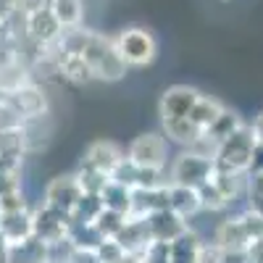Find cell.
<instances>
[{"mask_svg": "<svg viewBox=\"0 0 263 263\" xmlns=\"http://www.w3.org/2000/svg\"><path fill=\"white\" fill-rule=\"evenodd\" d=\"M61 45L77 50L87 66L92 71V79L100 82H119L126 77V66L116 53L114 37H105L100 32H90V29H69L61 34Z\"/></svg>", "mask_w": 263, "mask_h": 263, "instance_id": "cell-1", "label": "cell"}, {"mask_svg": "<svg viewBox=\"0 0 263 263\" xmlns=\"http://www.w3.org/2000/svg\"><path fill=\"white\" fill-rule=\"evenodd\" d=\"M119 58L126 69H145L158 58V42L145 27H126L114 37Z\"/></svg>", "mask_w": 263, "mask_h": 263, "instance_id": "cell-2", "label": "cell"}, {"mask_svg": "<svg viewBox=\"0 0 263 263\" xmlns=\"http://www.w3.org/2000/svg\"><path fill=\"white\" fill-rule=\"evenodd\" d=\"M253 150H255V140H253L250 124H245V126H239L237 132H232L227 140L218 142L213 163H216V168H221V171L248 174Z\"/></svg>", "mask_w": 263, "mask_h": 263, "instance_id": "cell-3", "label": "cell"}, {"mask_svg": "<svg viewBox=\"0 0 263 263\" xmlns=\"http://www.w3.org/2000/svg\"><path fill=\"white\" fill-rule=\"evenodd\" d=\"M126 161L137 168H150V171H163L168 166V140L161 132H142L129 142Z\"/></svg>", "mask_w": 263, "mask_h": 263, "instance_id": "cell-4", "label": "cell"}, {"mask_svg": "<svg viewBox=\"0 0 263 263\" xmlns=\"http://www.w3.org/2000/svg\"><path fill=\"white\" fill-rule=\"evenodd\" d=\"M216 171L213 158H205L195 150H182L177 158H171L168 166V184H182V187H203Z\"/></svg>", "mask_w": 263, "mask_h": 263, "instance_id": "cell-5", "label": "cell"}, {"mask_svg": "<svg viewBox=\"0 0 263 263\" xmlns=\"http://www.w3.org/2000/svg\"><path fill=\"white\" fill-rule=\"evenodd\" d=\"M0 95H3V100L18 114V119L24 124L42 121L45 114H48V98L34 82L24 79V82H18L16 87H11V90H3Z\"/></svg>", "mask_w": 263, "mask_h": 263, "instance_id": "cell-6", "label": "cell"}, {"mask_svg": "<svg viewBox=\"0 0 263 263\" xmlns=\"http://www.w3.org/2000/svg\"><path fill=\"white\" fill-rule=\"evenodd\" d=\"M32 218H34V237L45 245H58V242H66L69 239V229H71V221L69 216L61 213V211H53L42 203L40 208L32 211Z\"/></svg>", "mask_w": 263, "mask_h": 263, "instance_id": "cell-7", "label": "cell"}, {"mask_svg": "<svg viewBox=\"0 0 263 263\" xmlns=\"http://www.w3.org/2000/svg\"><path fill=\"white\" fill-rule=\"evenodd\" d=\"M124 158H126V153L116 142H111V140H95L90 147L84 150L82 166L95 168V171L105 174V177L111 179L114 174H116V168L124 163Z\"/></svg>", "mask_w": 263, "mask_h": 263, "instance_id": "cell-8", "label": "cell"}, {"mask_svg": "<svg viewBox=\"0 0 263 263\" xmlns=\"http://www.w3.org/2000/svg\"><path fill=\"white\" fill-rule=\"evenodd\" d=\"M200 95L203 92L195 90V87H190V84H174V87H168V90L161 95V100H158L161 119H187Z\"/></svg>", "mask_w": 263, "mask_h": 263, "instance_id": "cell-9", "label": "cell"}, {"mask_svg": "<svg viewBox=\"0 0 263 263\" xmlns=\"http://www.w3.org/2000/svg\"><path fill=\"white\" fill-rule=\"evenodd\" d=\"M24 32H27V37L34 42V45H50V42H55L63 34V29L55 21L50 6L27 11L24 13Z\"/></svg>", "mask_w": 263, "mask_h": 263, "instance_id": "cell-10", "label": "cell"}, {"mask_svg": "<svg viewBox=\"0 0 263 263\" xmlns=\"http://www.w3.org/2000/svg\"><path fill=\"white\" fill-rule=\"evenodd\" d=\"M79 197H82V190L77 184V177L74 174H66V177H55L45 184V200L42 203L53 211H61L69 216L74 211V205L79 203Z\"/></svg>", "mask_w": 263, "mask_h": 263, "instance_id": "cell-11", "label": "cell"}, {"mask_svg": "<svg viewBox=\"0 0 263 263\" xmlns=\"http://www.w3.org/2000/svg\"><path fill=\"white\" fill-rule=\"evenodd\" d=\"M145 227H147V234H150V242H163V245L174 242V239L182 237V234L190 229L187 218L177 216L171 208L147 216V218H145Z\"/></svg>", "mask_w": 263, "mask_h": 263, "instance_id": "cell-12", "label": "cell"}, {"mask_svg": "<svg viewBox=\"0 0 263 263\" xmlns=\"http://www.w3.org/2000/svg\"><path fill=\"white\" fill-rule=\"evenodd\" d=\"M166 208H168V182H163L158 187L132 190V208H129L126 218H147Z\"/></svg>", "mask_w": 263, "mask_h": 263, "instance_id": "cell-13", "label": "cell"}, {"mask_svg": "<svg viewBox=\"0 0 263 263\" xmlns=\"http://www.w3.org/2000/svg\"><path fill=\"white\" fill-rule=\"evenodd\" d=\"M0 234L8 245L24 242V239L34 237V218L32 208H21V211H6L0 213Z\"/></svg>", "mask_w": 263, "mask_h": 263, "instance_id": "cell-14", "label": "cell"}, {"mask_svg": "<svg viewBox=\"0 0 263 263\" xmlns=\"http://www.w3.org/2000/svg\"><path fill=\"white\" fill-rule=\"evenodd\" d=\"M213 242L221 248L224 253H245L248 250L250 239H248L242 224H239V216H229V218H224V221L216 227Z\"/></svg>", "mask_w": 263, "mask_h": 263, "instance_id": "cell-15", "label": "cell"}, {"mask_svg": "<svg viewBox=\"0 0 263 263\" xmlns=\"http://www.w3.org/2000/svg\"><path fill=\"white\" fill-rule=\"evenodd\" d=\"M161 135L171 145H179L182 150H190L197 140L203 137V132L197 129L190 119H161Z\"/></svg>", "mask_w": 263, "mask_h": 263, "instance_id": "cell-16", "label": "cell"}, {"mask_svg": "<svg viewBox=\"0 0 263 263\" xmlns=\"http://www.w3.org/2000/svg\"><path fill=\"white\" fill-rule=\"evenodd\" d=\"M114 239L126 253H140V255L153 245L150 234H147V227H145V218H126V224L121 227V232Z\"/></svg>", "mask_w": 263, "mask_h": 263, "instance_id": "cell-17", "label": "cell"}, {"mask_svg": "<svg viewBox=\"0 0 263 263\" xmlns=\"http://www.w3.org/2000/svg\"><path fill=\"white\" fill-rule=\"evenodd\" d=\"M168 208L182 216V218H190L197 216L203 211L200 205V192H197L195 187H182V184H168Z\"/></svg>", "mask_w": 263, "mask_h": 263, "instance_id": "cell-18", "label": "cell"}, {"mask_svg": "<svg viewBox=\"0 0 263 263\" xmlns=\"http://www.w3.org/2000/svg\"><path fill=\"white\" fill-rule=\"evenodd\" d=\"M203 248V239L195 229H187L182 237L168 242V263H197V253Z\"/></svg>", "mask_w": 263, "mask_h": 263, "instance_id": "cell-19", "label": "cell"}, {"mask_svg": "<svg viewBox=\"0 0 263 263\" xmlns=\"http://www.w3.org/2000/svg\"><path fill=\"white\" fill-rule=\"evenodd\" d=\"M224 108H227V105H224L221 100H216V98H211V95H200L187 119H190V121L205 135V132L211 129V124L218 119V114H221Z\"/></svg>", "mask_w": 263, "mask_h": 263, "instance_id": "cell-20", "label": "cell"}, {"mask_svg": "<svg viewBox=\"0 0 263 263\" xmlns=\"http://www.w3.org/2000/svg\"><path fill=\"white\" fill-rule=\"evenodd\" d=\"M8 263H48V245L37 237L8 245Z\"/></svg>", "mask_w": 263, "mask_h": 263, "instance_id": "cell-21", "label": "cell"}, {"mask_svg": "<svg viewBox=\"0 0 263 263\" xmlns=\"http://www.w3.org/2000/svg\"><path fill=\"white\" fill-rule=\"evenodd\" d=\"M100 200H103V208L129 216V208H132V190L124 187V184L116 182V179H108V184H105L103 192H100Z\"/></svg>", "mask_w": 263, "mask_h": 263, "instance_id": "cell-22", "label": "cell"}, {"mask_svg": "<svg viewBox=\"0 0 263 263\" xmlns=\"http://www.w3.org/2000/svg\"><path fill=\"white\" fill-rule=\"evenodd\" d=\"M50 11L55 16V21L61 24L63 32L69 29H79L82 27V0H53Z\"/></svg>", "mask_w": 263, "mask_h": 263, "instance_id": "cell-23", "label": "cell"}, {"mask_svg": "<svg viewBox=\"0 0 263 263\" xmlns=\"http://www.w3.org/2000/svg\"><path fill=\"white\" fill-rule=\"evenodd\" d=\"M239 126H245V121H242V116H239L237 111H232V108H224L221 114H218V119L211 124V129L205 132V137L211 140V142H221V140H227L232 132H237Z\"/></svg>", "mask_w": 263, "mask_h": 263, "instance_id": "cell-24", "label": "cell"}, {"mask_svg": "<svg viewBox=\"0 0 263 263\" xmlns=\"http://www.w3.org/2000/svg\"><path fill=\"white\" fill-rule=\"evenodd\" d=\"M103 211V200L100 195H82L79 203L74 205V211L69 213L71 224H95V218Z\"/></svg>", "mask_w": 263, "mask_h": 263, "instance_id": "cell-25", "label": "cell"}, {"mask_svg": "<svg viewBox=\"0 0 263 263\" xmlns=\"http://www.w3.org/2000/svg\"><path fill=\"white\" fill-rule=\"evenodd\" d=\"M103 239L105 237L92 224H71V229H69V245L74 250H95Z\"/></svg>", "mask_w": 263, "mask_h": 263, "instance_id": "cell-26", "label": "cell"}, {"mask_svg": "<svg viewBox=\"0 0 263 263\" xmlns=\"http://www.w3.org/2000/svg\"><path fill=\"white\" fill-rule=\"evenodd\" d=\"M74 177H77V184H79L82 195H100L103 187L108 184L105 174H100V171H95V168H87V166H79Z\"/></svg>", "mask_w": 263, "mask_h": 263, "instance_id": "cell-27", "label": "cell"}, {"mask_svg": "<svg viewBox=\"0 0 263 263\" xmlns=\"http://www.w3.org/2000/svg\"><path fill=\"white\" fill-rule=\"evenodd\" d=\"M197 192H200V205H203V211H208V213H218V211H227L229 208V203H227V197L218 192V187L208 179L203 187H197Z\"/></svg>", "mask_w": 263, "mask_h": 263, "instance_id": "cell-28", "label": "cell"}, {"mask_svg": "<svg viewBox=\"0 0 263 263\" xmlns=\"http://www.w3.org/2000/svg\"><path fill=\"white\" fill-rule=\"evenodd\" d=\"M124 224H126V216H124V213H116V211L103 208L100 216L95 218V224H92V227H95L103 237H116V234L121 232Z\"/></svg>", "mask_w": 263, "mask_h": 263, "instance_id": "cell-29", "label": "cell"}, {"mask_svg": "<svg viewBox=\"0 0 263 263\" xmlns=\"http://www.w3.org/2000/svg\"><path fill=\"white\" fill-rule=\"evenodd\" d=\"M237 216H239V224H242V229H245L250 242L263 239V216H258L253 208H245L242 213H237Z\"/></svg>", "mask_w": 263, "mask_h": 263, "instance_id": "cell-30", "label": "cell"}, {"mask_svg": "<svg viewBox=\"0 0 263 263\" xmlns=\"http://www.w3.org/2000/svg\"><path fill=\"white\" fill-rule=\"evenodd\" d=\"M95 253H98L100 263H121V260H124V255H126V250L116 242L114 237H105L103 242L95 248Z\"/></svg>", "mask_w": 263, "mask_h": 263, "instance_id": "cell-31", "label": "cell"}, {"mask_svg": "<svg viewBox=\"0 0 263 263\" xmlns=\"http://www.w3.org/2000/svg\"><path fill=\"white\" fill-rule=\"evenodd\" d=\"M224 250L216 242H203L200 253H197V263H224Z\"/></svg>", "mask_w": 263, "mask_h": 263, "instance_id": "cell-32", "label": "cell"}, {"mask_svg": "<svg viewBox=\"0 0 263 263\" xmlns=\"http://www.w3.org/2000/svg\"><path fill=\"white\" fill-rule=\"evenodd\" d=\"M142 263H168V245L153 242V245L142 253Z\"/></svg>", "mask_w": 263, "mask_h": 263, "instance_id": "cell-33", "label": "cell"}, {"mask_svg": "<svg viewBox=\"0 0 263 263\" xmlns=\"http://www.w3.org/2000/svg\"><path fill=\"white\" fill-rule=\"evenodd\" d=\"M248 197H263V171L248 174Z\"/></svg>", "mask_w": 263, "mask_h": 263, "instance_id": "cell-34", "label": "cell"}, {"mask_svg": "<svg viewBox=\"0 0 263 263\" xmlns=\"http://www.w3.org/2000/svg\"><path fill=\"white\" fill-rule=\"evenodd\" d=\"M69 263H100L95 250H71Z\"/></svg>", "mask_w": 263, "mask_h": 263, "instance_id": "cell-35", "label": "cell"}, {"mask_svg": "<svg viewBox=\"0 0 263 263\" xmlns=\"http://www.w3.org/2000/svg\"><path fill=\"white\" fill-rule=\"evenodd\" d=\"M245 255H248V263H263V239L250 242L248 250H245Z\"/></svg>", "mask_w": 263, "mask_h": 263, "instance_id": "cell-36", "label": "cell"}, {"mask_svg": "<svg viewBox=\"0 0 263 263\" xmlns=\"http://www.w3.org/2000/svg\"><path fill=\"white\" fill-rule=\"evenodd\" d=\"M263 171V145H255L253 150V158H250V168L248 174H260Z\"/></svg>", "mask_w": 263, "mask_h": 263, "instance_id": "cell-37", "label": "cell"}, {"mask_svg": "<svg viewBox=\"0 0 263 263\" xmlns=\"http://www.w3.org/2000/svg\"><path fill=\"white\" fill-rule=\"evenodd\" d=\"M250 132H253V140H255V145H263V111H260V114L253 119Z\"/></svg>", "mask_w": 263, "mask_h": 263, "instance_id": "cell-38", "label": "cell"}, {"mask_svg": "<svg viewBox=\"0 0 263 263\" xmlns=\"http://www.w3.org/2000/svg\"><path fill=\"white\" fill-rule=\"evenodd\" d=\"M248 208H253L258 216H263V197H248Z\"/></svg>", "mask_w": 263, "mask_h": 263, "instance_id": "cell-39", "label": "cell"}, {"mask_svg": "<svg viewBox=\"0 0 263 263\" xmlns=\"http://www.w3.org/2000/svg\"><path fill=\"white\" fill-rule=\"evenodd\" d=\"M121 263H142V255L140 253H126Z\"/></svg>", "mask_w": 263, "mask_h": 263, "instance_id": "cell-40", "label": "cell"}, {"mask_svg": "<svg viewBox=\"0 0 263 263\" xmlns=\"http://www.w3.org/2000/svg\"><path fill=\"white\" fill-rule=\"evenodd\" d=\"M221 3H227V0H221Z\"/></svg>", "mask_w": 263, "mask_h": 263, "instance_id": "cell-41", "label": "cell"}]
</instances>
